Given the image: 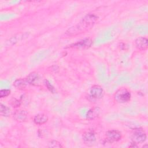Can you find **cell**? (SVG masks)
I'll list each match as a JSON object with an SVG mask.
<instances>
[{
	"label": "cell",
	"mask_w": 148,
	"mask_h": 148,
	"mask_svg": "<svg viewBox=\"0 0 148 148\" xmlns=\"http://www.w3.org/2000/svg\"><path fill=\"white\" fill-rule=\"evenodd\" d=\"M48 147H53V148H61L63 147L62 145L61 144L60 142H58L57 140H52L50 141L48 143Z\"/></svg>",
	"instance_id": "obj_15"
},
{
	"label": "cell",
	"mask_w": 148,
	"mask_h": 148,
	"mask_svg": "<svg viewBox=\"0 0 148 148\" xmlns=\"http://www.w3.org/2000/svg\"><path fill=\"white\" fill-rule=\"evenodd\" d=\"M147 138V135L145 131L142 128H136L132 130L131 135V139L132 143H143Z\"/></svg>",
	"instance_id": "obj_3"
},
{
	"label": "cell",
	"mask_w": 148,
	"mask_h": 148,
	"mask_svg": "<svg viewBox=\"0 0 148 148\" xmlns=\"http://www.w3.org/2000/svg\"><path fill=\"white\" fill-rule=\"evenodd\" d=\"M28 84V83L26 80V78L17 79L13 83L14 86L18 89H23Z\"/></svg>",
	"instance_id": "obj_13"
},
{
	"label": "cell",
	"mask_w": 148,
	"mask_h": 148,
	"mask_svg": "<svg viewBox=\"0 0 148 148\" xmlns=\"http://www.w3.org/2000/svg\"><path fill=\"white\" fill-rule=\"evenodd\" d=\"M10 94V90L9 89H2L0 90V97L5 98L9 96Z\"/></svg>",
	"instance_id": "obj_16"
},
{
	"label": "cell",
	"mask_w": 148,
	"mask_h": 148,
	"mask_svg": "<svg viewBox=\"0 0 148 148\" xmlns=\"http://www.w3.org/2000/svg\"><path fill=\"white\" fill-rule=\"evenodd\" d=\"M106 140L109 143H113L117 142L121 139V133L117 130H109L106 132Z\"/></svg>",
	"instance_id": "obj_4"
},
{
	"label": "cell",
	"mask_w": 148,
	"mask_h": 148,
	"mask_svg": "<svg viewBox=\"0 0 148 148\" xmlns=\"http://www.w3.org/2000/svg\"><path fill=\"white\" fill-rule=\"evenodd\" d=\"M101 113V109L98 106L91 108L86 114V118L88 120H94L99 117Z\"/></svg>",
	"instance_id": "obj_10"
},
{
	"label": "cell",
	"mask_w": 148,
	"mask_h": 148,
	"mask_svg": "<svg viewBox=\"0 0 148 148\" xmlns=\"http://www.w3.org/2000/svg\"><path fill=\"white\" fill-rule=\"evenodd\" d=\"M131 94L130 91L125 88H120L117 90L113 95L114 100L119 103H124L130 101Z\"/></svg>",
	"instance_id": "obj_2"
},
{
	"label": "cell",
	"mask_w": 148,
	"mask_h": 148,
	"mask_svg": "<svg viewBox=\"0 0 148 148\" xmlns=\"http://www.w3.org/2000/svg\"><path fill=\"white\" fill-rule=\"evenodd\" d=\"M0 113L2 116H8L10 114V109L6 105L1 103L0 105Z\"/></svg>",
	"instance_id": "obj_14"
},
{
	"label": "cell",
	"mask_w": 148,
	"mask_h": 148,
	"mask_svg": "<svg viewBox=\"0 0 148 148\" xmlns=\"http://www.w3.org/2000/svg\"><path fill=\"white\" fill-rule=\"evenodd\" d=\"M26 80L28 84L37 85L39 82V76L35 72H31L26 77Z\"/></svg>",
	"instance_id": "obj_11"
},
{
	"label": "cell",
	"mask_w": 148,
	"mask_h": 148,
	"mask_svg": "<svg viewBox=\"0 0 148 148\" xmlns=\"http://www.w3.org/2000/svg\"><path fill=\"white\" fill-rule=\"evenodd\" d=\"M44 83L45 84V86L47 87V88L50 90V91H51V92L54 93L55 92V89L53 87V86L50 83V82L47 80H44Z\"/></svg>",
	"instance_id": "obj_18"
},
{
	"label": "cell",
	"mask_w": 148,
	"mask_h": 148,
	"mask_svg": "<svg viewBox=\"0 0 148 148\" xmlns=\"http://www.w3.org/2000/svg\"><path fill=\"white\" fill-rule=\"evenodd\" d=\"M82 139L85 143L92 144V143H94L96 140L95 134L93 131H87L83 133Z\"/></svg>",
	"instance_id": "obj_8"
},
{
	"label": "cell",
	"mask_w": 148,
	"mask_h": 148,
	"mask_svg": "<svg viewBox=\"0 0 148 148\" xmlns=\"http://www.w3.org/2000/svg\"><path fill=\"white\" fill-rule=\"evenodd\" d=\"M136 47L142 51L146 50L148 47V39L143 36H140L136 39L135 41Z\"/></svg>",
	"instance_id": "obj_7"
},
{
	"label": "cell",
	"mask_w": 148,
	"mask_h": 148,
	"mask_svg": "<svg viewBox=\"0 0 148 148\" xmlns=\"http://www.w3.org/2000/svg\"><path fill=\"white\" fill-rule=\"evenodd\" d=\"M33 121L34 123L37 125H42L48 121V117L45 114L39 113L35 116Z\"/></svg>",
	"instance_id": "obj_12"
},
{
	"label": "cell",
	"mask_w": 148,
	"mask_h": 148,
	"mask_svg": "<svg viewBox=\"0 0 148 148\" xmlns=\"http://www.w3.org/2000/svg\"><path fill=\"white\" fill-rule=\"evenodd\" d=\"M10 104L13 108H17L20 106V102L16 98H13L10 101Z\"/></svg>",
	"instance_id": "obj_17"
},
{
	"label": "cell",
	"mask_w": 148,
	"mask_h": 148,
	"mask_svg": "<svg viewBox=\"0 0 148 148\" xmlns=\"http://www.w3.org/2000/svg\"><path fill=\"white\" fill-rule=\"evenodd\" d=\"M98 17L91 13L86 15L80 23L75 26L69 28L66 32L68 35L72 36L83 33L91 28L95 23Z\"/></svg>",
	"instance_id": "obj_1"
},
{
	"label": "cell",
	"mask_w": 148,
	"mask_h": 148,
	"mask_svg": "<svg viewBox=\"0 0 148 148\" xmlns=\"http://www.w3.org/2000/svg\"><path fill=\"white\" fill-rule=\"evenodd\" d=\"M27 112L24 110H16L13 114L14 119L19 122L24 121L27 119Z\"/></svg>",
	"instance_id": "obj_9"
},
{
	"label": "cell",
	"mask_w": 148,
	"mask_h": 148,
	"mask_svg": "<svg viewBox=\"0 0 148 148\" xmlns=\"http://www.w3.org/2000/svg\"><path fill=\"white\" fill-rule=\"evenodd\" d=\"M92 43V40L90 38H86L80 41H78L69 46V47L86 49L90 47Z\"/></svg>",
	"instance_id": "obj_6"
},
{
	"label": "cell",
	"mask_w": 148,
	"mask_h": 148,
	"mask_svg": "<svg viewBox=\"0 0 148 148\" xmlns=\"http://www.w3.org/2000/svg\"><path fill=\"white\" fill-rule=\"evenodd\" d=\"M104 91L102 87L99 85L92 86L90 90V95L91 98L95 99H99L103 97Z\"/></svg>",
	"instance_id": "obj_5"
}]
</instances>
